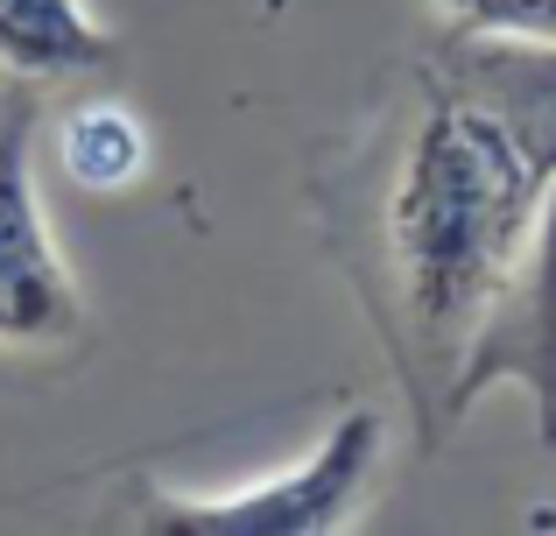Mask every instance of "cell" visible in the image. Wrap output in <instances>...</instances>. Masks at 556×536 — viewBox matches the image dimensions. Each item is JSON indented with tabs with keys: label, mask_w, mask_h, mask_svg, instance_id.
<instances>
[{
	"label": "cell",
	"mask_w": 556,
	"mask_h": 536,
	"mask_svg": "<svg viewBox=\"0 0 556 536\" xmlns=\"http://www.w3.org/2000/svg\"><path fill=\"white\" fill-rule=\"evenodd\" d=\"M493 388H515L535 410V438L556 452V177L535 198L529 240H521L515 269H507L501 297L472 325L458 367L444 388V416H465L486 402Z\"/></svg>",
	"instance_id": "3957f363"
},
{
	"label": "cell",
	"mask_w": 556,
	"mask_h": 536,
	"mask_svg": "<svg viewBox=\"0 0 556 536\" xmlns=\"http://www.w3.org/2000/svg\"><path fill=\"white\" fill-rule=\"evenodd\" d=\"M85 325V297L50 234L36 184V99H0V346H64Z\"/></svg>",
	"instance_id": "277c9868"
},
{
	"label": "cell",
	"mask_w": 556,
	"mask_h": 536,
	"mask_svg": "<svg viewBox=\"0 0 556 536\" xmlns=\"http://www.w3.org/2000/svg\"><path fill=\"white\" fill-rule=\"evenodd\" d=\"M56 163H64V177L78 184V191L113 198V191L149 177L155 141H149V127H141L135 107H121V99H85V107H71L64 127H56Z\"/></svg>",
	"instance_id": "52a82bcc"
},
{
	"label": "cell",
	"mask_w": 556,
	"mask_h": 536,
	"mask_svg": "<svg viewBox=\"0 0 556 536\" xmlns=\"http://www.w3.org/2000/svg\"><path fill=\"white\" fill-rule=\"evenodd\" d=\"M437 71L458 85H472L515 141L535 155V170L556 177V50L535 42H486V36H451L437 50Z\"/></svg>",
	"instance_id": "5b68a950"
},
{
	"label": "cell",
	"mask_w": 556,
	"mask_h": 536,
	"mask_svg": "<svg viewBox=\"0 0 556 536\" xmlns=\"http://www.w3.org/2000/svg\"><path fill=\"white\" fill-rule=\"evenodd\" d=\"M543 184L549 177L515 141V127L472 85L430 71V99L388 170L380 226H388L402 325L444 388L472 325L501 297L507 269L529 240Z\"/></svg>",
	"instance_id": "6da1fadb"
},
{
	"label": "cell",
	"mask_w": 556,
	"mask_h": 536,
	"mask_svg": "<svg viewBox=\"0 0 556 536\" xmlns=\"http://www.w3.org/2000/svg\"><path fill=\"white\" fill-rule=\"evenodd\" d=\"M121 64V36L92 0H0V71L22 85H71Z\"/></svg>",
	"instance_id": "8992f818"
},
{
	"label": "cell",
	"mask_w": 556,
	"mask_h": 536,
	"mask_svg": "<svg viewBox=\"0 0 556 536\" xmlns=\"http://www.w3.org/2000/svg\"><path fill=\"white\" fill-rule=\"evenodd\" d=\"M451 36H486V42H535L556 50V0H430Z\"/></svg>",
	"instance_id": "ba28073f"
},
{
	"label": "cell",
	"mask_w": 556,
	"mask_h": 536,
	"mask_svg": "<svg viewBox=\"0 0 556 536\" xmlns=\"http://www.w3.org/2000/svg\"><path fill=\"white\" fill-rule=\"evenodd\" d=\"M380 466H388L380 410L353 402V410H345L303 459H289L282 473H261V481H247V487H218V495H169V487H149L141 529H163V536H331L374 501Z\"/></svg>",
	"instance_id": "7a4b0ae2"
}]
</instances>
